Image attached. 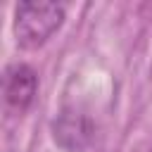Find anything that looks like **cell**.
Listing matches in <instances>:
<instances>
[{"mask_svg":"<svg viewBox=\"0 0 152 152\" xmlns=\"http://www.w3.org/2000/svg\"><path fill=\"white\" fill-rule=\"evenodd\" d=\"M36 93H38V74L24 64V62H14L5 69V76H2V95H5V104L17 112V114H24L33 100H36Z\"/></svg>","mask_w":152,"mask_h":152,"instance_id":"cell-3","label":"cell"},{"mask_svg":"<svg viewBox=\"0 0 152 152\" xmlns=\"http://www.w3.org/2000/svg\"><path fill=\"white\" fill-rule=\"evenodd\" d=\"M52 140L64 152H88L95 140V121L76 107H64L52 119Z\"/></svg>","mask_w":152,"mask_h":152,"instance_id":"cell-2","label":"cell"},{"mask_svg":"<svg viewBox=\"0 0 152 152\" xmlns=\"http://www.w3.org/2000/svg\"><path fill=\"white\" fill-rule=\"evenodd\" d=\"M150 152H152V150H150Z\"/></svg>","mask_w":152,"mask_h":152,"instance_id":"cell-4","label":"cell"},{"mask_svg":"<svg viewBox=\"0 0 152 152\" xmlns=\"http://www.w3.org/2000/svg\"><path fill=\"white\" fill-rule=\"evenodd\" d=\"M66 7L59 2H19L14 7V38L24 50L45 45L64 24Z\"/></svg>","mask_w":152,"mask_h":152,"instance_id":"cell-1","label":"cell"}]
</instances>
